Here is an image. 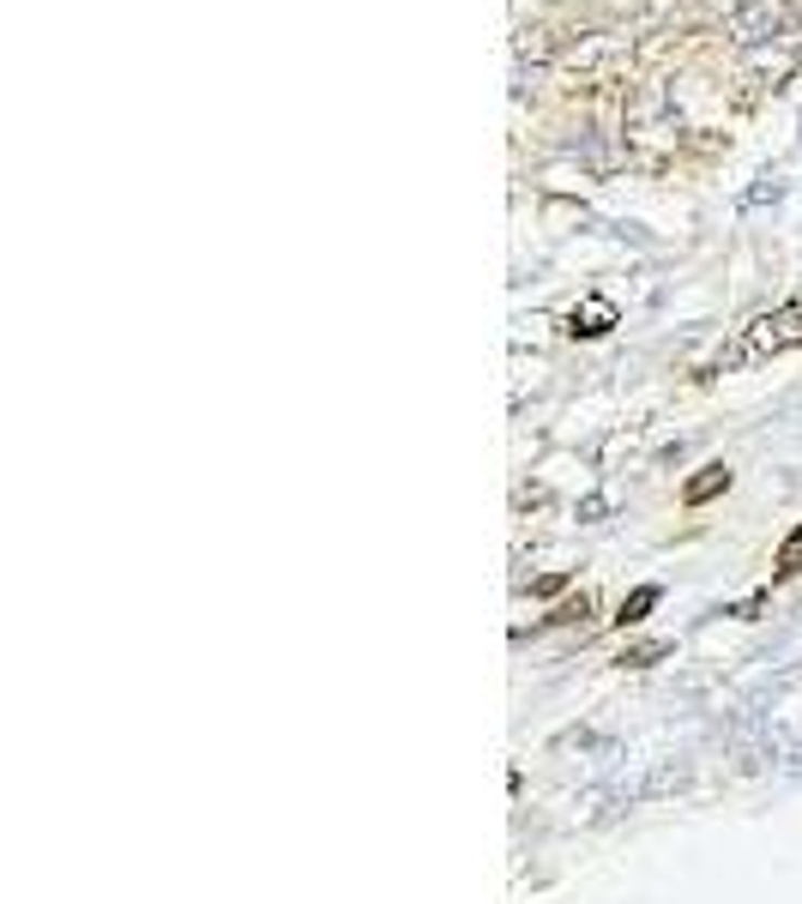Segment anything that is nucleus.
Returning a JSON list of instances; mask_svg holds the SVG:
<instances>
[{"label":"nucleus","instance_id":"obj_1","mask_svg":"<svg viewBox=\"0 0 802 904\" xmlns=\"http://www.w3.org/2000/svg\"><path fill=\"white\" fill-rule=\"evenodd\" d=\"M802 344V314L797 308H778V314H761V320L742 332V344L730 350L725 362H754V356H778V350Z\"/></svg>","mask_w":802,"mask_h":904},{"label":"nucleus","instance_id":"obj_3","mask_svg":"<svg viewBox=\"0 0 802 904\" xmlns=\"http://www.w3.org/2000/svg\"><path fill=\"white\" fill-rule=\"evenodd\" d=\"M609 320H616V308H609V302H585V314H573V332H604Z\"/></svg>","mask_w":802,"mask_h":904},{"label":"nucleus","instance_id":"obj_2","mask_svg":"<svg viewBox=\"0 0 802 904\" xmlns=\"http://www.w3.org/2000/svg\"><path fill=\"white\" fill-rule=\"evenodd\" d=\"M778 19H785V7H778V0H754V7H742V13L730 19V30H737L742 42H761V37H773V30H778Z\"/></svg>","mask_w":802,"mask_h":904},{"label":"nucleus","instance_id":"obj_4","mask_svg":"<svg viewBox=\"0 0 802 904\" xmlns=\"http://www.w3.org/2000/svg\"><path fill=\"white\" fill-rule=\"evenodd\" d=\"M718 482H730V477H725V471H712V477H700V482H694V489H688V494H694V501H706V494H712V489H718Z\"/></svg>","mask_w":802,"mask_h":904}]
</instances>
